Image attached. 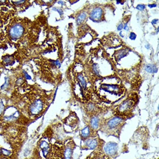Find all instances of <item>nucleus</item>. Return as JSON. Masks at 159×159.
<instances>
[{
	"instance_id": "f257e3e1",
	"label": "nucleus",
	"mask_w": 159,
	"mask_h": 159,
	"mask_svg": "<svg viewBox=\"0 0 159 159\" xmlns=\"http://www.w3.org/2000/svg\"><path fill=\"white\" fill-rule=\"evenodd\" d=\"M96 92L99 98L108 103L115 102L125 94V89L118 78L105 77L96 86Z\"/></svg>"
},
{
	"instance_id": "f03ea898",
	"label": "nucleus",
	"mask_w": 159,
	"mask_h": 159,
	"mask_svg": "<svg viewBox=\"0 0 159 159\" xmlns=\"http://www.w3.org/2000/svg\"><path fill=\"white\" fill-rule=\"evenodd\" d=\"M76 144L72 139L58 141L51 145L49 159H73Z\"/></svg>"
},
{
	"instance_id": "7ed1b4c3",
	"label": "nucleus",
	"mask_w": 159,
	"mask_h": 159,
	"mask_svg": "<svg viewBox=\"0 0 159 159\" xmlns=\"http://www.w3.org/2000/svg\"><path fill=\"white\" fill-rule=\"evenodd\" d=\"M126 121L125 118L114 115L107 118H103L99 131L107 136L119 137Z\"/></svg>"
},
{
	"instance_id": "20e7f679",
	"label": "nucleus",
	"mask_w": 159,
	"mask_h": 159,
	"mask_svg": "<svg viewBox=\"0 0 159 159\" xmlns=\"http://www.w3.org/2000/svg\"><path fill=\"white\" fill-rule=\"evenodd\" d=\"M137 96L135 94L130 95L115 107L113 111V115L122 117L125 119H129L133 116L134 109L137 103Z\"/></svg>"
},
{
	"instance_id": "39448f33",
	"label": "nucleus",
	"mask_w": 159,
	"mask_h": 159,
	"mask_svg": "<svg viewBox=\"0 0 159 159\" xmlns=\"http://www.w3.org/2000/svg\"><path fill=\"white\" fill-rule=\"evenodd\" d=\"M104 141L100 139L98 135L84 141V148L89 150L101 149V148L104 145Z\"/></svg>"
},
{
	"instance_id": "423d86ee",
	"label": "nucleus",
	"mask_w": 159,
	"mask_h": 159,
	"mask_svg": "<svg viewBox=\"0 0 159 159\" xmlns=\"http://www.w3.org/2000/svg\"><path fill=\"white\" fill-rule=\"evenodd\" d=\"M44 109V103L41 99L35 100L32 104L30 105L29 108V114L31 117H37L42 113Z\"/></svg>"
},
{
	"instance_id": "0eeeda50",
	"label": "nucleus",
	"mask_w": 159,
	"mask_h": 159,
	"mask_svg": "<svg viewBox=\"0 0 159 159\" xmlns=\"http://www.w3.org/2000/svg\"><path fill=\"white\" fill-rule=\"evenodd\" d=\"M102 118L100 117V115H93L89 117V120H87L86 125L89 126L94 131L99 132Z\"/></svg>"
},
{
	"instance_id": "6e6552de",
	"label": "nucleus",
	"mask_w": 159,
	"mask_h": 159,
	"mask_svg": "<svg viewBox=\"0 0 159 159\" xmlns=\"http://www.w3.org/2000/svg\"><path fill=\"white\" fill-rule=\"evenodd\" d=\"M103 151L107 155L113 158L116 156L118 151V144L115 142H109L105 144Z\"/></svg>"
},
{
	"instance_id": "1a4fd4ad",
	"label": "nucleus",
	"mask_w": 159,
	"mask_h": 159,
	"mask_svg": "<svg viewBox=\"0 0 159 159\" xmlns=\"http://www.w3.org/2000/svg\"><path fill=\"white\" fill-rule=\"evenodd\" d=\"M51 144L50 141L42 140L39 142V148L41 149L43 156L46 159H49L50 151H51Z\"/></svg>"
},
{
	"instance_id": "9d476101",
	"label": "nucleus",
	"mask_w": 159,
	"mask_h": 159,
	"mask_svg": "<svg viewBox=\"0 0 159 159\" xmlns=\"http://www.w3.org/2000/svg\"><path fill=\"white\" fill-rule=\"evenodd\" d=\"M98 135V132L94 131L88 125H86L80 131V136L83 141L86 139H89L90 138L94 137Z\"/></svg>"
},
{
	"instance_id": "9b49d317",
	"label": "nucleus",
	"mask_w": 159,
	"mask_h": 159,
	"mask_svg": "<svg viewBox=\"0 0 159 159\" xmlns=\"http://www.w3.org/2000/svg\"><path fill=\"white\" fill-rule=\"evenodd\" d=\"M79 119L76 116L70 115L67 117L64 121V125L70 127L71 130H75L78 126Z\"/></svg>"
},
{
	"instance_id": "f8f14e48",
	"label": "nucleus",
	"mask_w": 159,
	"mask_h": 159,
	"mask_svg": "<svg viewBox=\"0 0 159 159\" xmlns=\"http://www.w3.org/2000/svg\"><path fill=\"white\" fill-rule=\"evenodd\" d=\"M86 159H112L107 155L102 149L94 150Z\"/></svg>"
},
{
	"instance_id": "ddd939ff",
	"label": "nucleus",
	"mask_w": 159,
	"mask_h": 159,
	"mask_svg": "<svg viewBox=\"0 0 159 159\" xmlns=\"http://www.w3.org/2000/svg\"><path fill=\"white\" fill-rule=\"evenodd\" d=\"M23 32V28L19 24H16L11 28L10 31V36L13 38H18L22 36Z\"/></svg>"
},
{
	"instance_id": "4468645a",
	"label": "nucleus",
	"mask_w": 159,
	"mask_h": 159,
	"mask_svg": "<svg viewBox=\"0 0 159 159\" xmlns=\"http://www.w3.org/2000/svg\"><path fill=\"white\" fill-rule=\"evenodd\" d=\"M102 10L101 8H96L92 10L90 14V17L93 21L99 20L102 17Z\"/></svg>"
},
{
	"instance_id": "2eb2a0df",
	"label": "nucleus",
	"mask_w": 159,
	"mask_h": 159,
	"mask_svg": "<svg viewBox=\"0 0 159 159\" xmlns=\"http://www.w3.org/2000/svg\"><path fill=\"white\" fill-rule=\"evenodd\" d=\"M77 80H78V84L80 85V87L81 88V91H82V95L83 96V89L86 90L87 86V83L86 81V80L84 77V76L82 74H79L77 76Z\"/></svg>"
},
{
	"instance_id": "dca6fc26",
	"label": "nucleus",
	"mask_w": 159,
	"mask_h": 159,
	"mask_svg": "<svg viewBox=\"0 0 159 159\" xmlns=\"http://www.w3.org/2000/svg\"><path fill=\"white\" fill-rule=\"evenodd\" d=\"M145 71L149 73H156L157 72V68L155 65L149 64L146 66L145 68Z\"/></svg>"
},
{
	"instance_id": "f3484780",
	"label": "nucleus",
	"mask_w": 159,
	"mask_h": 159,
	"mask_svg": "<svg viewBox=\"0 0 159 159\" xmlns=\"http://www.w3.org/2000/svg\"><path fill=\"white\" fill-rule=\"evenodd\" d=\"M1 151L2 154V155L3 156L5 159L7 157H9L10 156H11L12 154L11 151L2 148V147H1Z\"/></svg>"
},
{
	"instance_id": "a211bd4d",
	"label": "nucleus",
	"mask_w": 159,
	"mask_h": 159,
	"mask_svg": "<svg viewBox=\"0 0 159 159\" xmlns=\"http://www.w3.org/2000/svg\"><path fill=\"white\" fill-rule=\"evenodd\" d=\"M5 109L6 108H5V106L4 104L3 99L0 98V118L2 117V115H3L4 112L5 111Z\"/></svg>"
},
{
	"instance_id": "6ab92c4d",
	"label": "nucleus",
	"mask_w": 159,
	"mask_h": 159,
	"mask_svg": "<svg viewBox=\"0 0 159 159\" xmlns=\"http://www.w3.org/2000/svg\"><path fill=\"white\" fill-rule=\"evenodd\" d=\"M86 13H83L80 14L77 19V23L78 24H80L83 22L85 19H86Z\"/></svg>"
},
{
	"instance_id": "aec40b11",
	"label": "nucleus",
	"mask_w": 159,
	"mask_h": 159,
	"mask_svg": "<svg viewBox=\"0 0 159 159\" xmlns=\"http://www.w3.org/2000/svg\"><path fill=\"white\" fill-rule=\"evenodd\" d=\"M9 84H10V80L8 77H5V82L4 84L2 86L1 89L2 90H6L8 87H9Z\"/></svg>"
},
{
	"instance_id": "412c9836",
	"label": "nucleus",
	"mask_w": 159,
	"mask_h": 159,
	"mask_svg": "<svg viewBox=\"0 0 159 159\" xmlns=\"http://www.w3.org/2000/svg\"><path fill=\"white\" fill-rule=\"evenodd\" d=\"M137 9L139 10H143L145 9V5H137Z\"/></svg>"
},
{
	"instance_id": "4be33fe9",
	"label": "nucleus",
	"mask_w": 159,
	"mask_h": 159,
	"mask_svg": "<svg viewBox=\"0 0 159 159\" xmlns=\"http://www.w3.org/2000/svg\"><path fill=\"white\" fill-rule=\"evenodd\" d=\"M136 35L133 32H131V34H130L129 38L131 40H135L136 38Z\"/></svg>"
},
{
	"instance_id": "5701e85b",
	"label": "nucleus",
	"mask_w": 159,
	"mask_h": 159,
	"mask_svg": "<svg viewBox=\"0 0 159 159\" xmlns=\"http://www.w3.org/2000/svg\"><path fill=\"white\" fill-rule=\"evenodd\" d=\"M122 28H123V24H119V26H118V31H121Z\"/></svg>"
},
{
	"instance_id": "b1692460",
	"label": "nucleus",
	"mask_w": 159,
	"mask_h": 159,
	"mask_svg": "<svg viewBox=\"0 0 159 159\" xmlns=\"http://www.w3.org/2000/svg\"><path fill=\"white\" fill-rule=\"evenodd\" d=\"M25 75H26V78H27V79H28V80H31V76H30L27 73H25Z\"/></svg>"
},
{
	"instance_id": "393cba45",
	"label": "nucleus",
	"mask_w": 159,
	"mask_h": 159,
	"mask_svg": "<svg viewBox=\"0 0 159 159\" xmlns=\"http://www.w3.org/2000/svg\"><path fill=\"white\" fill-rule=\"evenodd\" d=\"M0 159H5L3 156L2 154L1 151V146H0Z\"/></svg>"
},
{
	"instance_id": "a878e982",
	"label": "nucleus",
	"mask_w": 159,
	"mask_h": 159,
	"mask_svg": "<svg viewBox=\"0 0 159 159\" xmlns=\"http://www.w3.org/2000/svg\"><path fill=\"white\" fill-rule=\"evenodd\" d=\"M157 21H158V19L153 20L152 21V24H156Z\"/></svg>"
},
{
	"instance_id": "bb28decb",
	"label": "nucleus",
	"mask_w": 159,
	"mask_h": 159,
	"mask_svg": "<svg viewBox=\"0 0 159 159\" xmlns=\"http://www.w3.org/2000/svg\"><path fill=\"white\" fill-rule=\"evenodd\" d=\"M124 29H125V30H126V31H128V27L127 24H126L125 25Z\"/></svg>"
},
{
	"instance_id": "cd10ccee",
	"label": "nucleus",
	"mask_w": 159,
	"mask_h": 159,
	"mask_svg": "<svg viewBox=\"0 0 159 159\" xmlns=\"http://www.w3.org/2000/svg\"><path fill=\"white\" fill-rule=\"evenodd\" d=\"M149 7L150 8H153V7H156L157 6L156 4H154V5H148Z\"/></svg>"
}]
</instances>
